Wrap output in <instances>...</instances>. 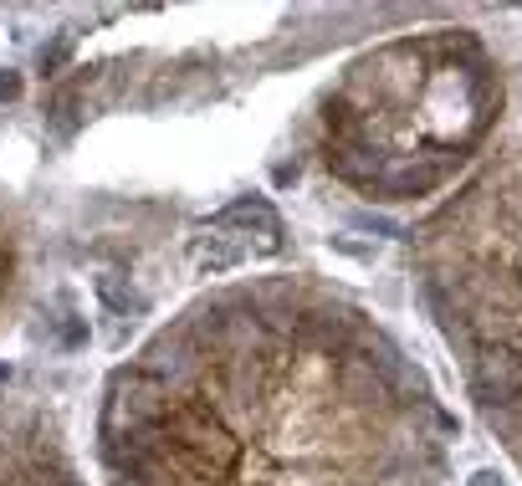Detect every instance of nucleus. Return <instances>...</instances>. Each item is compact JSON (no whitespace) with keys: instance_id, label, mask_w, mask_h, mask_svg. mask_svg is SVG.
<instances>
[{"instance_id":"1","label":"nucleus","mask_w":522,"mask_h":486,"mask_svg":"<svg viewBox=\"0 0 522 486\" xmlns=\"http://www.w3.org/2000/svg\"><path fill=\"white\" fill-rule=\"evenodd\" d=\"M451 415L400 338L313 277L195 297L103 389L108 486H446Z\"/></svg>"},{"instance_id":"2","label":"nucleus","mask_w":522,"mask_h":486,"mask_svg":"<svg viewBox=\"0 0 522 486\" xmlns=\"http://www.w3.org/2000/svg\"><path fill=\"white\" fill-rule=\"evenodd\" d=\"M507 82L476 31L395 36L343 67L318 108V154L338 185L374 205L430 200L482 159Z\"/></svg>"},{"instance_id":"3","label":"nucleus","mask_w":522,"mask_h":486,"mask_svg":"<svg viewBox=\"0 0 522 486\" xmlns=\"http://www.w3.org/2000/svg\"><path fill=\"white\" fill-rule=\"evenodd\" d=\"M410 267L476 420L522 471V149L487 159L420 220Z\"/></svg>"},{"instance_id":"4","label":"nucleus","mask_w":522,"mask_h":486,"mask_svg":"<svg viewBox=\"0 0 522 486\" xmlns=\"http://www.w3.org/2000/svg\"><path fill=\"white\" fill-rule=\"evenodd\" d=\"M0 486H87L57 420L0 389Z\"/></svg>"},{"instance_id":"5","label":"nucleus","mask_w":522,"mask_h":486,"mask_svg":"<svg viewBox=\"0 0 522 486\" xmlns=\"http://www.w3.org/2000/svg\"><path fill=\"white\" fill-rule=\"evenodd\" d=\"M11 272H16V256H11V241L0 236V302H6V287H11Z\"/></svg>"},{"instance_id":"6","label":"nucleus","mask_w":522,"mask_h":486,"mask_svg":"<svg viewBox=\"0 0 522 486\" xmlns=\"http://www.w3.org/2000/svg\"><path fill=\"white\" fill-rule=\"evenodd\" d=\"M466 486H507V481H502V471H492V466H476V471L466 476Z\"/></svg>"}]
</instances>
